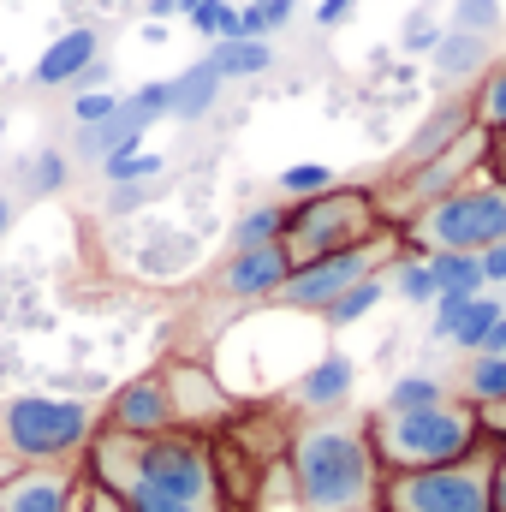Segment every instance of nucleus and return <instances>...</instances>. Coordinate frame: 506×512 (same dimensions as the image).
Returning a JSON list of instances; mask_svg holds the SVG:
<instances>
[{
  "instance_id": "obj_26",
  "label": "nucleus",
  "mask_w": 506,
  "mask_h": 512,
  "mask_svg": "<svg viewBox=\"0 0 506 512\" xmlns=\"http://www.w3.org/2000/svg\"><path fill=\"white\" fill-rule=\"evenodd\" d=\"M280 227H286V209H280V203H256V209L239 215V227H233V251L280 245Z\"/></svg>"
},
{
  "instance_id": "obj_40",
  "label": "nucleus",
  "mask_w": 506,
  "mask_h": 512,
  "mask_svg": "<svg viewBox=\"0 0 506 512\" xmlns=\"http://www.w3.org/2000/svg\"><path fill=\"white\" fill-rule=\"evenodd\" d=\"M477 423H483V441L506 447V399L501 405H489V411H477Z\"/></svg>"
},
{
  "instance_id": "obj_36",
  "label": "nucleus",
  "mask_w": 506,
  "mask_h": 512,
  "mask_svg": "<svg viewBox=\"0 0 506 512\" xmlns=\"http://www.w3.org/2000/svg\"><path fill=\"white\" fill-rule=\"evenodd\" d=\"M435 42H441V24H435L429 12H417V18L405 24V48H411V54H435Z\"/></svg>"
},
{
  "instance_id": "obj_7",
  "label": "nucleus",
  "mask_w": 506,
  "mask_h": 512,
  "mask_svg": "<svg viewBox=\"0 0 506 512\" xmlns=\"http://www.w3.org/2000/svg\"><path fill=\"white\" fill-rule=\"evenodd\" d=\"M405 233H411L417 256H429V251H471V256L489 251V245L506 239V185L471 179V185L435 197L429 209H417Z\"/></svg>"
},
{
  "instance_id": "obj_33",
  "label": "nucleus",
  "mask_w": 506,
  "mask_h": 512,
  "mask_svg": "<svg viewBox=\"0 0 506 512\" xmlns=\"http://www.w3.org/2000/svg\"><path fill=\"white\" fill-rule=\"evenodd\" d=\"M167 102H173V90H167V78H155V84H143V90H131L126 96V114L149 131L155 120H167Z\"/></svg>"
},
{
  "instance_id": "obj_21",
  "label": "nucleus",
  "mask_w": 506,
  "mask_h": 512,
  "mask_svg": "<svg viewBox=\"0 0 506 512\" xmlns=\"http://www.w3.org/2000/svg\"><path fill=\"white\" fill-rule=\"evenodd\" d=\"M453 393H459L471 411L501 405V399H506V358H483V352H477V358L465 364V376H459V387H453Z\"/></svg>"
},
{
  "instance_id": "obj_23",
  "label": "nucleus",
  "mask_w": 506,
  "mask_h": 512,
  "mask_svg": "<svg viewBox=\"0 0 506 512\" xmlns=\"http://www.w3.org/2000/svg\"><path fill=\"white\" fill-rule=\"evenodd\" d=\"M203 60H209V66L221 72V84H227V78H262V72L274 66V48H268V42H215Z\"/></svg>"
},
{
  "instance_id": "obj_46",
  "label": "nucleus",
  "mask_w": 506,
  "mask_h": 512,
  "mask_svg": "<svg viewBox=\"0 0 506 512\" xmlns=\"http://www.w3.org/2000/svg\"><path fill=\"white\" fill-rule=\"evenodd\" d=\"M489 161L506 173V131H489Z\"/></svg>"
},
{
  "instance_id": "obj_49",
  "label": "nucleus",
  "mask_w": 506,
  "mask_h": 512,
  "mask_svg": "<svg viewBox=\"0 0 506 512\" xmlns=\"http://www.w3.org/2000/svg\"><path fill=\"white\" fill-rule=\"evenodd\" d=\"M12 471H18V465H12V459H6V453H0V483H6V477H12Z\"/></svg>"
},
{
  "instance_id": "obj_37",
  "label": "nucleus",
  "mask_w": 506,
  "mask_h": 512,
  "mask_svg": "<svg viewBox=\"0 0 506 512\" xmlns=\"http://www.w3.org/2000/svg\"><path fill=\"white\" fill-rule=\"evenodd\" d=\"M149 203V185H108V215H131Z\"/></svg>"
},
{
  "instance_id": "obj_30",
  "label": "nucleus",
  "mask_w": 506,
  "mask_h": 512,
  "mask_svg": "<svg viewBox=\"0 0 506 512\" xmlns=\"http://www.w3.org/2000/svg\"><path fill=\"white\" fill-rule=\"evenodd\" d=\"M179 12L191 18L197 36H209V42H233V12H239L233 0H185Z\"/></svg>"
},
{
  "instance_id": "obj_14",
  "label": "nucleus",
  "mask_w": 506,
  "mask_h": 512,
  "mask_svg": "<svg viewBox=\"0 0 506 512\" xmlns=\"http://www.w3.org/2000/svg\"><path fill=\"white\" fill-rule=\"evenodd\" d=\"M96 60H102V36H96L90 24L60 30V36L42 48V60L30 66V84H36V90H72V84L84 78V66H96Z\"/></svg>"
},
{
  "instance_id": "obj_11",
  "label": "nucleus",
  "mask_w": 506,
  "mask_h": 512,
  "mask_svg": "<svg viewBox=\"0 0 506 512\" xmlns=\"http://www.w3.org/2000/svg\"><path fill=\"white\" fill-rule=\"evenodd\" d=\"M161 382H167L173 423H179V429H197V435H203V429H215V423H227V417L239 411V399L215 382L203 364H191V358L167 364V370H161Z\"/></svg>"
},
{
  "instance_id": "obj_42",
  "label": "nucleus",
  "mask_w": 506,
  "mask_h": 512,
  "mask_svg": "<svg viewBox=\"0 0 506 512\" xmlns=\"http://www.w3.org/2000/svg\"><path fill=\"white\" fill-rule=\"evenodd\" d=\"M78 512H126V507H120L108 489H96V483H90V489H84V507H78Z\"/></svg>"
},
{
  "instance_id": "obj_18",
  "label": "nucleus",
  "mask_w": 506,
  "mask_h": 512,
  "mask_svg": "<svg viewBox=\"0 0 506 512\" xmlns=\"http://www.w3.org/2000/svg\"><path fill=\"white\" fill-rule=\"evenodd\" d=\"M435 78H447V84H459V78H471V72H483L489 66V36H471V30H441V42H435Z\"/></svg>"
},
{
  "instance_id": "obj_43",
  "label": "nucleus",
  "mask_w": 506,
  "mask_h": 512,
  "mask_svg": "<svg viewBox=\"0 0 506 512\" xmlns=\"http://www.w3.org/2000/svg\"><path fill=\"white\" fill-rule=\"evenodd\" d=\"M72 90H108V60H96V66H84V78H78Z\"/></svg>"
},
{
  "instance_id": "obj_3",
  "label": "nucleus",
  "mask_w": 506,
  "mask_h": 512,
  "mask_svg": "<svg viewBox=\"0 0 506 512\" xmlns=\"http://www.w3.org/2000/svg\"><path fill=\"white\" fill-rule=\"evenodd\" d=\"M364 429H370V453H376L381 477L435 471V465H453L483 447V423L465 399L423 405V411H370Z\"/></svg>"
},
{
  "instance_id": "obj_35",
  "label": "nucleus",
  "mask_w": 506,
  "mask_h": 512,
  "mask_svg": "<svg viewBox=\"0 0 506 512\" xmlns=\"http://www.w3.org/2000/svg\"><path fill=\"white\" fill-rule=\"evenodd\" d=\"M120 114V96L114 90H78L72 96V120L78 126H102V120H114Z\"/></svg>"
},
{
  "instance_id": "obj_10",
  "label": "nucleus",
  "mask_w": 506,
  "mask_h": 512,
  "mask_svg": "<svg viewBox=\"0 0 506 512\" xmlns=\"http://www.w3.org/2000/svg\"><path fill=\"white\" fill-rule=\"evenodd\" d=\"M489 155V131L471 126L459 131L441 155H429V161H417L411 173H405V203L411 209H429L435 197H447V191H459V185H471V167Z\"/></svg>"
},
{
  "instance_id": "obj_48",
  "label": "nucleus",
  "mask_w": 506,
  "mask_h": 512,
  "mask_svg": "<svg viewBox=\"0 0 506 512\" xmlns=\"http://www.w3.org/2000/svg\"><path fill=\"white\" fill-rule=\"evenodd\" d=\"M6 227H12V203L0 197V239H6Z\"/></svg>"
},
{
  "instance_id": "obj_17",
  "label": "nucleus",
  "mask_w": 506,
  "mask_h": 512,
  "mask_svg": "<svg viewBox=\"0 0 506 512\" xmlns=\"http://www.w3.org/2000/svg\"><path fill=\"white\" fill-rule=\"evenodd\" d=\"M143 143V126L126 114V96H120V114L114 120H102V126H78V137H72V149H78V161H108V155H120V149H137Z\"/></svg>"
},
{
  "instance_id": "obj_28",
  "label": "nucleus",
  "mask_w": 506,
  "mask_h": 512,
  "mask_svg": "<svg viewBox=\"0 0 506 512\" xmlns=\"http://www.w3.org/2000/svg\"><path fill=\"white\" fill-rule=\"evenodd\" d=\"M381 292H387V274L376 268L370 280H358L352 292H340V304L328 310V322H334V328H352V322H364V316H370V310L381 304Z\"/></svg>"
},
{
  "instance_id": "obj_39",
  "label": "nucleus",
  "mask_w": 506,
  "mask_h": 512,
  "mask_svg": "<svg viewBox=\"0 0 506 512\" xmlns=\"http://www.w3.org/2000/svg\"><path fill=\"white\" fill-rule=\"evenodd\" d=\"M352 12H358V0H322V6H316V24H322V30H340Z\"/></svg>"
},
{
  "instance_id": "obj_8",
  "label": "nucleus",
  "mask_w": 506,
  "mask_h": 512,
  "mask_svg": "<svg viewBox=\"0 0 506 512\" xmlns=\"http://www.w3.org/2000/svg\"><path fill=\"white\" fill-rule=\"evenodd\" d=\"M376 251H381V245H364V251L316 256V262L292 268V274H286V286H280V304L310 310V316H328V310L340 304V292H352L358 280H370V274H376Z\"/></svg>"
},
{
  "instance_id": "obj_25",
  "label": "nucleus",
  "mask_w": 506,
  "mask_h": 512,
  "mask_svg": "<svg viewBox=\"0 0 506 512\" xmlns=\"http://www.w3.org/2000/svg\"><path fill=\"white\" fill-rule=\"evenodd\" d=\"M161 167H167V161H161L155 149H143V143H137V149H120V155H108V161H102V179H108V185H155V179H161Z\"/></svg>"
},
{
  "instance_id": "obj_6",
  "label": "nucleus",
  "mask_w": 506,
  "mask_h": 512,
  "mask_svg": "<svg viewBox=\"0 0 506 512\" xmlns=\"http://www.w3.org/2000/svg\"><path fill=\"white\" fill-rule=\"evenodd\" d=\"M495 465H501V447L483 441L453 465L381 477L376 512H495Z\"/></svg>"
},
{
  "instance_id": "obj_38",
  "label": "nucleus",
  "mask_w": 506,
  "mask_h": 512,
  "mask_svg": "<svg viewBox=\"0 0 506 512\" xmlns=\"http://www.w3.org/2000/svg\"><path fill=\"white\" fill-rule=\"evenodd\" d=\"M477 262H483V286H506V239L489 245V251H477Z\"/></svg>"
},
{
  "instance_id": "obj_29",
  "label": "nucleus",
  "mask_w": 506,
  "mask_h": 512,
  "mask_svg": "<svg viewBox=\"0 0 506 512\" xmlns=\"http://www.w3.org/2000/svg\"><path fill=\"white\" fill-rule=\"evenodd\" d=\"M471 126L483 131H506V60L483 78V90L471 96Z\"/></svg>"
},
{
  "instance_id": "obj_20",
  "label": "nucleus",
  "mask_w": 506,
  "mask_h": 512,
  "mask_svg": "<svg viewBox=\"0 0 506 512\" xmlns=\"http://www.w3.org/2000/svg\"><path fill=\"white\" fill-rule=\"evenodd\" d=\"M506 316V304H501V292H477L465 310H459V322H453V334H447V346H459V352H483V340H489V328Z\"/></svg>"
},
{
  "instance_id": "obj_32",
  "label": "nucleus",
  "mask_w": 506,
  "mask_h": 512,
  "mask_svg": "<svg viewBox=\"0 0 506 512\" xmlns=\"http://www.w3.org/2000/svg\"><path fill=\"white\" fill-rule=\"evenodd\" d=\"M328 185H334V167H322V161H298V167H286V173H280V191H286L292 203L322 197Z\"/></svg>"
},
{
  "instance_id": "obj_9",
  "label": "nucleus",
  "mask_w": 506,
  "mask_h": 512,
  "mask_svg": "<svg viewBox=\"0 0 506 512\" xmlns=\"http://www.w3.org/2000/svg\"><path fill=\"white\" fill-rule=\"evenodd\" d=\"M84 489V465H18L0 483V512H78Z\"/></svg>"
},
{
  "instance_id": "obj_1",
  "label": "nucleus",
  "mask_w": 506,
  "mask_h": 512,
  "mask_svg": "<svg viewBox=\"0 0 506 512\" xmlns=\"http://www.w3.org/2000/svg\"><path fill=\"white\" fill-rule=\"evenodd\" d=\"M78 465L126 512H233L215 441L197 429H167V435L96 429Z\"/></svg>"
},
{
  "instance_id": "obj_47",
  "label": "nucleus",
  "mask_w": 506,
  "mask_h": 512,
  "mask_svg": "<svg viewBox=\"0 0 506 512\" xmlns=\"http://www.w3.org/2000/svg\"><path fill=\"white\" fill-rule=\"evenodd\" d=\"M179 6H185V0H149V18H173Z\"/></svg>"
},
{
  "instance_id": "obj_41",
  "label": "nucleus",
  "mask_w": 506,
  "mask_h": 512,
  "mask_svg": "<svg viewBox=\"0 0 506 512\" xmlns=\"http://www.w3.org/2000/svg\"><path fill=\"white\" fill-rule=\"evenodd\" d=\"M262 6V18H268V30H280V24H292V12H298V0H256Z\"/></svg>"
},
{
  "instance_id": "obj_19",
  "label": "nucleus",
  "mask_w": 506,
  "mask_h": 512,
  "mask_svg": "<svg viewBox=\"0 0 506 512\" xmlns=\"http://www.w3.org/2000/svg\"><path fill=\"white\" fill-rule=\"evenodd\" d=\"M429 274H435V298H477V292H489L483 286V262L471 251H429Z\"/></svg>"
},
{
  "instance_id": "obj_45",
  "label": "nucleus",
  "mask_w": 506,
  "mask_h": 512,
  "mask_svg": "<svg viewBox=\"0 0 506 512\" xmlns=\"http://www.w3.org/2000/svg\"><path fill=\"white\" fill-rule=\"evenodd\" d=\"M495 512H506V447H501V465H495Z\"/></svg>"
},
{
  "instance_id": "obj_50",
  "label": "nucleus",
  "mask_w": 506,
  "mask_h": 512,
  "mask_svg": "<svg viewBox=\"0 0 506 512\" xmlns=\"http://www.w3.org/2000/svg\"><path fill=\"white\" fill-rule=\"evenodd\" d=\"M501 304H506V286H501Z\"/></svg>"
},
{
  "instance_id": "obj_22",
  "label": "nucleus",
  "mask_w": 506,
  "mask_h": 512,
  "mask_svg": "<svg viewBox=\"0 0 506 512\" xmlns=\"http://www.w3.org/2000/svg\"><path fill=\"white\" fill-rule=\"evenodd\" d=\"M447 399H459V393L441 382V376H423V370H411V376H399V382L381 393L376 411H423V405H447Z\"/></svg>"
},
{
  "instance_id": "obj_2",
  "label": "nucleus",
  "mask_w": 506,
  "mask_h": 512,
  "mask_svg": "<svg viewBox=\"0 0 506 512\" xmlns=\"http://www.w3.org/2000/svg\"><path fill=\"white\" fill-rule=\"evenodd\" d=\"M298 512H376L381 465L364 417H310L286 441Z\"/></svg>"
},
{
  "instance_id": "obj_4",
  "label": "nucleus",
  "mask_w": 506,
  "mask_h": 512,
  "mask_svg": "<svg viewBox=\"0 0 506 512\" xmlns=\"http://www.w3.org/2000/svg\"><path fill=\"white\" fill-rule=\"evenodd\" d=\"M96 429H102V411L90 399L18 393L0 405V453L12 465H78Z\"/></svg>"
},
{
  "instance_id": "obj_31",
  "label": "nucleus",
  "mask_w": 506,
  "mask_h": 512,
  "mask_svg": "<svg viewBox=\"0 0 506 512\" xmlns=\"http://www.w3.org/2000/svg\"><path fill=\"white\" fill-rule=\"evenodd\" d=\"M393 292H399L405 304H435V274H429V262H423V256L393 262Z\"/></svg>"
},
{
  "instance_id": "obj_15",
  "label": "nucleus",
  "mask_w": 506,
  "mask_h": 512,
  "mask_svg": "<svg viewBox=\"0 0 506 512\" xmlns=\"http://www.w3.org/2000/svg\"><path fill=\"white\" fill-rule=\"evenodd\" d=\"M352 382H358V364L346 358V352H328V358H316L298 387H292V399H298V411H316V417H334L346 399H352Z\"/></svg>"
},
{
  "instance_id": "obj_27",
  "label": "nucleus",
  "mask_w": 506,
  "mask_h": 512,
  "mask_svg": "<svg viewBox=\"0 0 506 512\" xmlns=\"http://www.w3.org/2000/svg\"><path fill=\"white\" fill-rule=\"evenodd\" d=\"M66 179H72V155H66V149H42V155H30V161H24V185H30L36 197L66 191Z\"/></svg>"
},
{
  "instance_id": "obj_5",
  "label": "nucleus",
  "mask_w": 506,
  "mask_h": 512,
  "mask_svg": "<svg viewBox=\"0 0 506 512\" xmlns=\"http://www.w3.org/2000/svg\"><path fill=\"white\" fill-rule=\"evenodd\" d=\"M381 227H387V209L376 203V191H364V185H328L322 197H304V203L286 209L280 251H286L292 268H304L316 256L381 245Z\"/></svg>"
},
{
  "instance_id": "obj_44",
  "label": "nucleus",
  "mask_w": 506,
  "mask_h": 512,
  "mask_svg": "<svg viewBox=\"0 0 506 512\" xmlns=\"http://www.w3.org/2000/svg\"><path fill=\"white\" fill-rule=\"evenodd\" d=\"M483 358H506V316L489 328V340H483Z\"/></svg>"
},
{
  "instance_id": "obj_13",
  "label": "nucleus",
  "mask_w": 506,
  "mask_h": 512,
  "mask_svg": "<svg viewBox=\"0 0 506 512\" xmlns=\"http://www.w3.org/2000/svg\"><path fill=\"white\" fill-rule=\"evenodd\" d=\"M292 262L280 245H256V251H233L227 268H221V292L239 298V304H256V298H280Z\"/></svg>"
},
{
  "instance_id": "obj_12",
  "label": "nucleus",
  "mask_w": 506,
  "mask_h": 512,
  "mask_svg": "<svg viewBox=\"0 0 506 512\" xmlns=\"http://www.w3.org/2000/svg\"><path fill=\"white\" fill-rule=\"evenodd\" d=\"M102 429H108V435H167V429H179V423H173V399H167L161 370L131 376V382L114 387L108 405H102Z\"/></svg>"
},
{
  "instance_id": "obj_16",
  "label": "nucleus",
  "mask_w": 506,
  "mask_h": 512,
  "mask_svg": "<svg viewBox=\"0 0 506 512\" xmlns=\"http://www.w3.org/2000/svg\"><path fill=\"white\" fill-rule=\"evenodd\" d=\"M167 90H173L167 120H203V114H215V102H221V72H215L209 60H197V66H185L179 78H167Z\"/></svg>"
},
{
  "instance_id": "obj_24",
  "label": "nucleus",
  "mask_w": 506,
  "mask_h": 512,
  "mask_svg": "<svg viewBox=\"0 0 506 512\" xmlns=\"http://www.w3.org/2000/svg\"><path fill=\"white\" fill-rule=\"evenodd\" d=\"M459 131H471V102H453V108H441V120H429V126L411 137V149H405V161L417 167V161H429V155H441Z\"/></svg>"
},
{
  "instance_id": "obj_34",
  "label": "nucleus",
  "mask_w": 506,
  "mask_h": 512,
  "mask_svg": "<svg viewBox=\"0 0 506 512\" xmlns=\"http://www.w3.org/2000/svg\"><path fill=\"white\" fill-rule=\"evenodd\" d=\"M501 24V0H453V24L447 30H471V36H489Z\"/></svg>"
}]
</instances>
